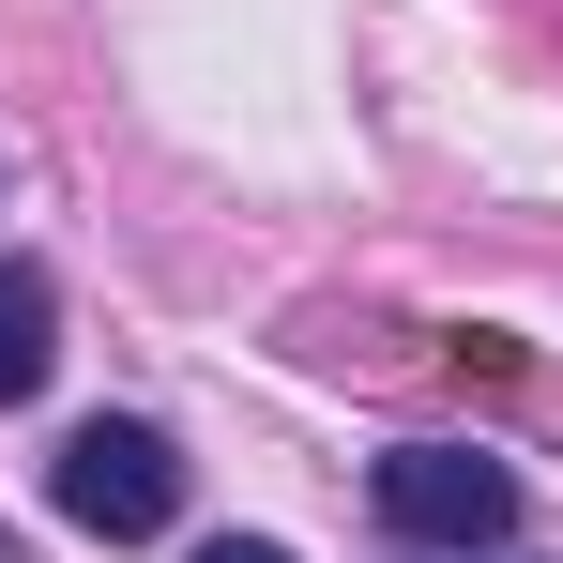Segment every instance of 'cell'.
<instances>
[{
	"label": "cell",
	"mask_w": 563,
	"mask_h": 563,
	"mask_svg": "<svg viewBox=\"0 0 563 563\" xmlns=\"http://www.w3.org/2000/svg\"><path fill=\"white\" fill-rule=\"evenodd\" d=\"M46 503L107 533V549H137V533H168L184 518V457H168V427H137V411H92L62 457H46Z\"/></svg>",
	"instance_id": "6da1fadb"
},
{
	"label": "cell",
	"mask_w": 563,
	"mask_h": 563,
	"mask_svg": "<svg viewBox=\"0 0 563 563\" xmlns=\"http://www.w3.org/2000/svg\"><path fill=\"white\" fill-rule=\"evenodd\" d=\"M380 518H396V533H411V549H503V533H518V472L503 457H472V442H396V457H380Z\"/></svg>",
	"instance_id": "7a4b0ae2"
},
{
	"label": "cell",
	"mask_w": 563,
	"mask_h": 563,
	"mask_svg": "<svg viewBox=\"0 0 563 563\" xmlns=\"http://www.w3.org/2000/svg\"><path fill=\"white\" fill-rule=\"evenodd\" d=\"M46 351H62V289L31 275V260H0V411L46 380Z\"/></svg>",
	"instance_id": "3957f363"
},
{
	"label": "cell",
	"mask_w": 563,
	"mask_h": 563,
	"mask_svg": "<svg viewBox=\"0 0 563 563\" xmlns=\"http://www.w3.org/2000/svg\"><path fill=\"white\" fill-rule=\"evenodd\" d=\"M198 563H289V549H275V533H213Z\"/></svg>",
	"instance_id": "277c9868"
}]
</instances>
